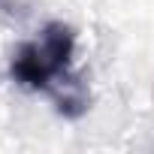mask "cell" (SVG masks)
Returning <instances> with one entry per match:
<instances>
[{"label":"cell","instance_id":"cell-1","mask_svg":"<svg viewBox=\"0 0 154 154\" xmlns=\"http://www.w3.org/2000/svg\"><path fill=\"white\" fill-rule=\"evenodd\" d=\"M9 79L33 94H45L57 115L75 121L91 109V91L75 69V30L48 21L33 39H24L9 57Z\"/></svg>","mask_w":154,"mask_h":154}]
</instances>
